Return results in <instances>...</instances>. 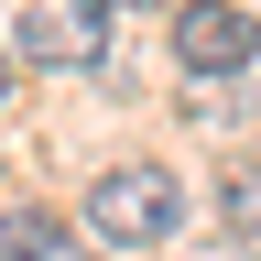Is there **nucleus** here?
<instances>
[{
  "instance_id": "f257e3e1",
  "label": "nucleus",
  "mask_w": 261,
  "mask_h": 261,
  "mask_svg": "<svg viewBox=\"0 0 261 261\" xmlns=\"http://www.w3.org/2000/svg\"><path fill=\"white\" fill-rule=\"evenodd\" d=\"M87 228H98V240H120V250H152V240H174V228H185V196H174L163 163H120V174H98Z\"/></svg>"
},
{
  "instance_id": "f03ea898",
  "label": "nucleus",
  "mask_w": 261,
  "mask_h": 261,
  "mask_svg": "<svg viewBox=\"0 0 261 261\" xmlns=\"http://www.w3.org/2000/svg\"><path fill=\"white\" fill-rule=\"evenodd\" d=\"M174 55L196 65V76H240V65L261 55V33H250V11H218V0H185V11H174Z\"/></svg>"
},
{
  "instance_id": "7ed1b4c3",
  "label": "nucleus",
  "mask_w": 261,
  "mask_h": 261,
  "mask_svg": "<svg viewBox=\"0 0 261 261\" xmlns=\"http://www.w3.org/2000/svg\"><path fill=\"white\" fill-rule=\"evenodd\" d=\"M11 44H22V65H55V76H76V65L98 55L87 44V11H65V0H33V11L11 22Z\"/></svg>"
},
{
  "instance_id": "20e7f679",
  "label": "nucleus",
  "mask_w": 261,
  "mask_h": 261,
  "mask_svg": "<svg viewBox=\"0 0 261 261\" xmlns=\"http://www.w3.org/2000/svg\"><path fill=\"white\" fill-rule=\"evenodd\" d=\"M0 261H65V218H0Z\"/></svg>"
},
{
  "instance_id": "39448f33",
  "label": "nucleus",
  "mask_w": 261,
  "mask_h": 261,
  "mask_svg": "<svg viewBox=\"0 0 261 261\" xmlns=\"http://www.w3.org/2000/svg\"><path fill=\"white\" fill-rule=\"evenodd\" d=\"M142 11H163V0H87V22H142Z\"/></svg>"
},
{
  "instance_id": "423d86ee",
  "label": "nucleus",
  "mask_w": 261,
  "mask_h": 261,
  "mask_svg": "<svg viewBox=\"0 0 261 261\" xmlns=\"http://www.w3.org/2000/svg\"><path fill=\"white\" fill-rule=\"evenodd\" d=\"M0 98H11V55H0Z\"/></svg>"
}]
</instances>
